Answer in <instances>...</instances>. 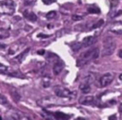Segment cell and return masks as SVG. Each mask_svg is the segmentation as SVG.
I'll return each mask as SVG.
<instances>
[{"label":"cell","mask_w":122,"mask_h":120,"mask_svg":"<svg viewBox=\"0 0 122 120\" xmlns=\"http://www.w3.org/2000/svg\"><path fill=\"white\" fill-rule=\"evenodd\" d=\"M115 49V41L112 36L105 37L103 41V49H102V56H110L113 53Z\"/></svg>","instance_id":"obj_1"},{"label":"cell","mask_w":122,"mask_h":120,"mask_svg":"<svg viewBox=\"0 0 122 120\" xmlns=\"http://www.w3.org/2000/svg\"><path fill=\"white\" fill-rule=\"evenodd\" d=\"M92 49H90L89 50H87L86 52L82 53V54L78 57V59H77V61H76V66H77V67H82V66L88 64L91 60H92Z\"/></svg>","instance_id":"obj_2"},{"label":"cell","mask_w":122,"mask_h":120,"mask_svg":"<svg viewBox=\"0 0 122 120\" xmlns=\"http://www.w3.org/2000/svg\"><path fill=\"white\" fill-rule=\"evenodd\" d=\"M0 7L3 9L4 12L7 14H12L15 10V5L12 0H6L0 3Z\"/></svg>","instance_id":"obj_3"},{"label":"cell","mask_w":122,"mask_h":120,"mask_svg":"<svg viewBox=\"0 0 122 120\" xmlns=\"http://www.w3.org/2000/svg\"><path fill=\"white\" fill-rule=\"evenodd\" d=\"M114 78V74L112 72H107L105 74H103L100 78H99V85L101 88H105L107 86H109L112 80Z\"/></svg>","instance_id":"obj_4"},{"label":"cell","mask_w":122,"mask_h":120,"mask_svg":"<svg viewBox=\"0 0 122 120\" xmlns=\"http://www.w3.org/2000/svg\"><path fill=\"white\" fill-rule=\"evenodd\" d=\"M54 93L61 98H69V97H71V94H72V92L70 90L60 86H56L54 88Z\"/></svg>","instance_id":"obj_5"},{"label":"cell","mask_w":122,"mask_h":120,"mask_svg":"<svg viewBox=\"0 0 122 120\" xmlns=\"http://www.w3.org/2000/svg\"><path fill=\"white\" fill-rule=\"evenodd\" d=\"M64 67H65L64 63L58 59L57 61H55V62L53 63V67H52V71H53V73H54L55 75H58V74L63 70Z\"/></svg>","instance_id":"obj_6"},{"label":"cell","mask_w":122,"mask_h":120,"mask_svg":"<svg viewBox=\"0 0 122 120\" xmlns=\"http://www.w3.org/2000/svg\"><path fill=\"white\" fill-rule=\"evenodd\" d=\"M79 102L82 105H92L94 102V97L92 95H86V96L81 97L79 99Z\"/></svg>","instance_id":"obj_7"},{"label":"cell","mask_w":122,"mask_h":120,"mask_svg":"<svg viewBox=\"0 0 122 120\" xmlns=\"http://www.w3.org/2000/svg\"><path fill=\"white\" fill-rule=\"evenodd\" d=\"M95 42V37L94 36H88V37H85L83 39V42H82V48H86V47H90L91 45H92L93 43Z\"/></svg>","instance_id":"obj_8"},{"label":"cell","mask_w":122,"mask_h":120,"mask_svg":"<svg viewBox=\"0 0 122 120\" xmlns=\"http://www.w3.org/2000/svg\"><path fill=\"white\" fill-rule=\"evenodd\" d=\"M23 14H24V16H25L28 20H30V21H31V22H35V21L37 20L36 14H35L34 12L30 11V10H24Z\"/></svg>","instance_id":"obj_9"},{"label":"cell","mask_w":122,"mask_h":120,"mask_svg":"<svg viewBox=\"0 0 122 120\" xmlns=\"http://www.w3.org/2000/svg\"><path fill=\"white\" fill-rule=\"evenodd\" d=\"M96 79V74L94 72H90L88 73L85 77H84V83H87V84H92L94 82V80Z\"/></svg>","instance_id":"obj_10"},{"label":"cell","mask_w":122,"mask_h":120,"mask_svg":"<svg viewBox=\"0 0 122 120\" xmlns=\"http://www.w3.org/2000/svg\"><path fill=\"white\" fill-rule=\"evenodd\" d=\"M54 101H55V100H54L53 98L48 97V98H44V99L40 100V101H39V104L42 105V106H52V105L55 104Z\"/></svg>","instance_id":"obj_11"},{"label":"cell","mask_w":122,"mask_h":120,"mask_svg":"<svg viewBox=\"0 0 122 120\" xmlns=\"http://www.w3.org/2000/svg\"><path fill=\"white\" fill-rule=\"evenodd\" d=\"M91 85L90 84H87V83H82L80 86H79V88H80V90H81V91L83 92V93H89L90 91H91V87H90Z\"/></svg>","instance_id":"obj_12"},{"label":"cell","mask_w":122,"mask_h":120,"mask_svg":"<svg viewBox=\"0 0 122 120\" xmlns=\"http://www.w3.org/2000/svg\"><path fill=\"white\" fill-rule=\"evenodd\" d=\"M10 95H11L12 99H13L15 102H18V101L21 99L20 94L18 93V91H17L15 89H11V90H10Z\"/></svg>","instance_id":"obj_13"},{"label":"cell","mask_w":122,"mask_h":120,"mask_svg":"<svg viewBox=\"0 0 122 120\" xmlns=\"http://www.w3.org/2000/svg\"><path fill=\"white\" fill-rule=\"evenodd\" d=\"M53 116L56 118V119H69L70 116L68 114H65L63 112H60V111H56L53 113Z\"/></svg>","instance_id":"obj_14"},{"label":"cell","mask_w":122,"mask_h":120,"mask_svg":"<svg viewBox=\"0 0 122 120\" xmlns=\"http://www.w3.org/2000/svg\"><path fill=\"white\" fill-rule=\"evenodd\" d=\"M111 31L116 34H122V25H115L111 28Z\"/></svg>","instance_id":"obj_15"},{"label":"cell","mask_w":122,"mask_h":120,"mask_svg":"<svg viewBox=\"0 0 122 120\" xmlns=\"http://www.w3.org/2000/svg\"><path fill=\"white\" fill-rule=\"evenodd\" d=\"M29 51H30V48H27V49H26V50H25L23 52H21V53H20V54H19V55H18V56H17L15 59H16L18 62H22V61L24 60L25 56L27 55V53H28Z\"/></svg>","instance_id":"obj_16"},{"label":"cell","mask_w":122,"mask_h":120,"mask_svg":"<svg viewBox=\"0 0 122 120\" xmlns=\"http://www.w3.org/2000/svg\"><path fill=\"white\" fill-rule=\"evenodd\" d=\"M9 36H10L9 30L0 28V40H1V39H6V38H8Z\"/></svg>","instance_id":"obj_17"},{"label":"cell","mask_w":122,"mask_h":120,"mask_svg":"<svg viewBox=\"0 0 122 120\" xmlns=\"http://www.w3.org/2000/svg\"><path fill=\"white\" fill-rule=\"evenodd\" d=\"M71 48L73 51H77L82 48V43L81 42H74L71 45Z\"/></svg>","instance_id":"obj_18"},{"label":"cell","mask_w":122,"mask_h":120,"mask_svg":"<svg viewBox=\"0 0 122 120\" xmlns=\"http://www.w3.org/2000/svg\"><path fill=\"white\" fill-rule=\"evenodd\" d=\"M99 48H94L92 50V59L94 60V59H97L99 57Z\"/></svg>","instance_id":"obj_19"},{"label":"cell","mask_w":122,"mask_h":120,"mask_svg":"<svg viewBox=\"0 0 122 120\" xmlns=\"http://www.w3.org/2000/svg\"><path fill=\"white\" fill-rule=\"evenodd\" d=\"M42 85H43L44 88H48V87H50V85H51V78H50L49 76L44 77L43 80H42Z\"/></svg>","instance_id":"obj_20"},{"label":"cell","mask_w":122,"mask_h":120,"mask_svg":"<svg viewBox=\"0 0 122 120\" xmlns=\"http://www.w3.org/2000/svg\"><path fill=\"white\" fill-rule=\"evenodd\" d=\"M88 12H90V13H100V10L97 7L93 6V7L88 9Z\"/></svg>","instance_id":"obj_21"},{"label":"cell","mask_w":122,"mask_h":120,"mask_svg":"<svg viewBox=\"0 0 122 120\" xmlns=\"http://www.w3.org/2000/svg\"><path fill=\"white\" fill-rule=\"evenodd\" d=\"M55 15H56L55 10H51V11H49V12L46 14V18H47V19H52V18L55 17Z\"/></svg>","instance_id":"obj_22"},{"label":"cell","mask_w":122,"mask_h":120,"mask_svg":"<svg viewBox=\"0 0 122 120\" xmlns=\"http://www.w3.org/2000/svg\"><path fill=\"white\" fill-rule=\"evenodd\" d=\"M9 75L10 76H15V77H20V78H24V75L22 73H20L19 71H13L11 73H9Z\"/></svg>","instance_id":"obj_23"},{"label":"cell","mask_w":122,"mask_h":120,"mask_svg":"<svg viewBox=\"0 0 122 120\" xmlns=\"http://www.w3.org/2000/svg\"><path fill=\"white\" fill-rule=\"evenodd\" d=\"M0 104H1V105H7V104H8L7 98H6L4 95H2V94H0Z\"/></svg>","instance_id":"obj_24"},{"label":"cell","mask_w":122,"mask_h":120,"mask_svg":"<svg viewBox=\"0 0 122 120\" xmlns=\"http://www.w3.org/2000/svg\"><path fill=\"white\" fill-rule=\"evenodd\" d=\"M7 70H8L7 66L0 64V73H7Z\"/></svg>","instance_id":"obj_25"},{"label":"cell","mask_w":122,"mask_h":120,"mask_svg":"<svg viewBox=\"0 0 122 120\" xmlns=\"http://www.w3.org/2000/svg\"><path fill=\"white\" fill-rule=\"evenodd\" d=\"M103 22H104L103 20H100V21H98L97 23H95V24H94V25L92 27V29L93 30V29H96V28H98V27H101V26H102V24H103Z\"/></svg>","instance_id":"obj_26"},{"label":"cell","mask_w":122,"mask_h":120,"mask_svg":"<svg viewBox=\"0 0 122 120\" xmlns=\"http://www.w3.org/2000/svg\"><path fill=\"white\" fill-rule=\"evenodd\" d=\"M71 18H72L73 21H79V20H82L83 19V16L82 15H72Z\"/></svg>","instance_id":"obj_27"},{"label":"cell","mask_w":122,"mask_h":120,"mask_svg":"<svg viewBox=\"0 0 122 120\" xmlns=\"http://www.w3.org/2000/svg\"><path fill=\"white\" fill-rule=\"evenodd\" d=\"M42 2H43L45 5H51V4L54 3L55 0H42Z\"/></svg>","instance_id":"obj_28"},{"label":"cell","mask_w":122,"mask_h":120,"mask_svg":"<svg viewBox=\"0 0 122 120\" xmlns=\"http://www.w3.org/2000/svg\"><path fill=\"white\" fill-rule=\"evenodd\" d=\"M110 1H111V3H112V7H113V4H114V6H116L118 0H110Z\"/></svg>","instance_id":"obj_29"},{"label":"cell","mask_w":122,"mask_h":120,"mask_svg":"<svg viewBox=\"0 0 122 120\" xmlns=\"http://www.w3.org/2000/svg\"><path fill=\"white\" fill-rule=\"evenodd\" d=\"M38 37H42V38H47V37H49V35H45V34H38Z\"/></svg>","instance_id":"obj_30"},{"label":"cell","mask_w":122,"mask_h":120,"mask_svg":"<svg viewBox=\"0 0 122 120\" xmlns=\"http://www.w3.org/2000/svg\"><path fill=\"white\" fill-rule=\"evenodd\" d=\"M6 48V45L5 44H0V50H3Z\"/></svg>","instance_id":"obj_31"},{"label":"cell","mask_w":122,"mask_h":120,"mask_svg":"<svg viewBox=\"0 0 122 120\" xmlns=\"http://www.w3.org/2000/svg\"><path fill=\"white\" fill-rule=\"evenodd\" d=\"M109 119H110V120H112V119H116V116H115V115H112V116L109 117Z\"/></svg>","instance_id":"obj_32"},{"label":"cell","mask_w":122,"mask_h":120,"mask_svg":"<svg viewBox=\"0 0 122 120\" xmlns=\"http://www.w3.org/2000/svg\"><path fill=\"white\" fill-rule=\"evenodd\" d=\"M118 56H119V57H121V58H122V50H119V51H118Z\"/></svg>","instance_id":"obj_33"},{"label":"cell","mask_w":122,"mask_h":120,"mask_svg":"<svg viewBox=\"0 0 122 120\" xmlns=\"http://www.w3.org/2000/svg\"><path fill=\"white\" fill-rule=\"evenodd\" d=\"M44 52H45V51H44L43 50H38V54H43Z\"/></svg>","instance_id":"obj_34"},{"label":"cell","mask_w":122,"mask_h":120,"mask_svg":"<svg viewBox=\"0 0 122 120\" xmlns=\"http://www.w3.org/2000/svg\"><path fill=\"white\" fill-rule=\"evenodd\" d=\"M119 111L122 113V105H120V107H119Z\"/></svg>","instance_id":"obj_35"},{"label":"cell","mask_w":122,"mask_h":120,"mask_svg":"<svg viewBox=\"0 0 122 120\" xmlns=\"http://www.w3.org/2000/svg\"><path fill=\"white\" fill-rule=\"evenodd\" d=\"M119 80H120V81L122 82V73H121V74L119 75Z\"/></svg>","instance_id":"obj_36"},{"label":"cell","mask_w":122,"mask_h":120,"mask_svg":"<svg viewBox=\"0 0 122 120\" xmlns=\"http://www.w3.org/2000/svg\"><path fill=\"white\" fill-rule=\"evenodd\" d=\"M1 119H2V117H1V116H0V120H1Z\"/></svg>","instance_id":"obj_37"}]
</instances>
